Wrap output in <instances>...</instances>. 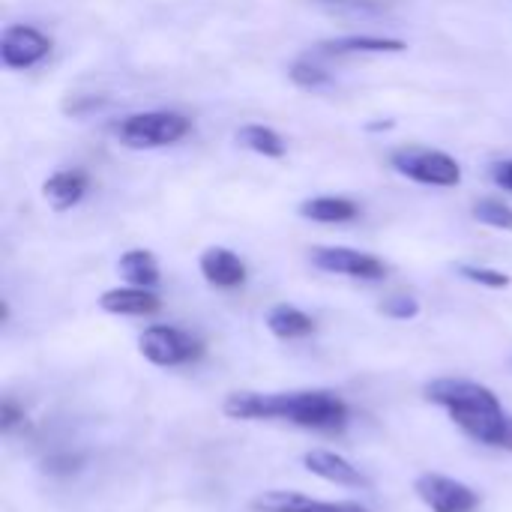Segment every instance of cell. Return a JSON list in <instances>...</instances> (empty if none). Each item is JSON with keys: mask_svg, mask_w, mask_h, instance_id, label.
I'll use <instances>...</instances> for the list:
<instances>
[{"mask_svg": "<svg viewBox=\"0 0 512 512\" xmlns=\"http://www.w3.org/2000/svg\"><path fill=\"white\" fill-rule=\"evenodd\" d=\"M459 276L474 282V285L492 288V291H504V288L512 285L510 273H501V270H492V267H477V264H459Z\"/></svg>", "mask_w": 512, "mask_h": 512, "instance_id": "cell-21", "label": "cell"}, {"mask_svg": "<svg viewBox=\"0 0 512 512\" xmlns=\"http://www.w3.org/2000/svg\"><path fill=\"white\" fill-rule=\"evenodd\" d=\"M321 3H336V6H351V9H378L372 0H321Z\"/></svg>", "mask_w": 512, "mask_h": 512, "instance_id": "cell-26", "label": "cell"}, {"mask_svg": "<svg viewBox=\"0 0 512 512\" xmlns=\"http://www.w3.org/2000/svg\"><path fill=\"white\" fill-rule=\"evenodd\" d=\"M81 465V456H72V453H57V456H48L45 459V474L51 477H69L75 474Z\"/></svg>", "mask_w": 512, "mask_h": 512, "instance_id": "cell-24", "label": "cell"}, {"mask_svg": "<svg viewBox=\"0 0 512 512\" xmlns=\"http://www.w3.org/2000/svg\"><path fill=\"white\" fill-rule=\"evenodd\" d=\"M237 144L246 147V150H252V153H258V156H267V159H282L288 153L282 135L276 129L264 126V123H246V126H240L237 129Z\"/></svg>", "mask_w": 512, "mask_h": 512, "instance_id": "cell-18", "label": "cell"}, {"mask_svg": "<svg viewBox=\"0 0 512 512\" xmlns=\"http://www.w3.org/2000/svg\"><path fill=\"white\" fill-rule=\"evenodd\" d=\"M24 426V408L15 402V399H3V405H0V432L3 435H12L15 429H21Z\"/></svg>", "mask_w": 512, "mask_h": 512, "instance_id": "cell-23", "label": "cell"}, {"mask_svg": "<svg viewBox=\"0 0 512 512\" xmlns=\"http://www.w3.org/2000/svg\"><path fill=\"white\" fill-rule=\"evenodd\" d=\"M192 132V120L177 111H141L114 126V135L129 150H153L183 141Z\"/></svg>", "mask_w": 512, "mask_h": 512, "instance_id": "cell-3", "label": "cell"}, {"mask_svg": "<svg viewBox=\"0 0 512 512\" xmlns=\"http://www.w3.org/2000/svg\"><path fill=\"white\" fill-rule=\"evenodd\" d=\"M99 309L108 312V315H156L162 309V300L159 294H153L150 288H135V285H126V288H111L99 297Z\"/></svg>", "mask_w": 512, "mask_h": 512, "instance_id": "cell-13", "label": "cell"}, {"mask_svg": "<svg viewBox=\"0 0 512 512\" xmlns=\"http://www.w3.org/2000/svg\"><path fill=\"white\" fill-rule=\"evenodd\" d=\"M504 447L512 450V417H510V426H507V438H504Z\"/></svg>", "mask_w": 512, "mask_h": 512, "instance_id": "cell-27", "label": "cell"}, {"mask_svg": "<svg viewBox=\"0 0 512 512\" xmlns=\"http://www.w3.org/2000/svg\"><path fill=\"white\" fill-rule=\"evenodd\" d=\"M222 411L228 420H288L315 432H339L351 417L348 405L333 390L231 393Z\"/></svg>", "mask_w": 512, "mask_h": 512, "instance_id": "cell-1", "label": "cell"}, {"mask_svg": "<svg viewBox=\"0 0 512 512\" xmlns=\"http://www.w3.org/2000/svg\"><path fill=\"white\" fill-rule=\"evenodd\" d=\"M309 258L321 273L363 279V282H381L390 273V267L381 258L360 252V249H345V246H315Z\"/></svg>", "mask_w": 512, "mask_h": 512, "instance_id": "cell-6", "label": "cell"}, {"mask_svg": "<svg viewBox=\"0 0 512 512\" xmlns=\"http://www.w3.org/2000/svg\"><path fill=\"white\" fill-rule=\"evenodd\" d=\"M423 393L432 405L447 408L450 420L468 438L486 447H504L510 417L504 414V405L495 396V390L465 378H438L429 381Z\"/></svg>", "mask_w": 512, "mask_h": 512, "instance_id": "cell-2", "label": "cell"}, {"mask_svg": "<svg viewBox=\"0 0 512 512\" xmlns=\"http://www.w3.org/2000/svg\"><path fill=\"white\" fill-rule=\"evenodd\" d=\"M417 498L432 512H474L480 507V495L444 474H423L414 480Z\"/></svg>", "mask_w": 512, "mask_h": 512, "instance_id": "cell-7", "label": "cell"}, {"mask_svg": "<svg viewBox=\"0 0 512 512\" xmlns=\"http://www.w3.org/2000/svg\"><path fill=\"white\" fill-rule=\"evenodd\" d=\"M300 216L321 222V225H345L354 222L360 216L357 201L351 198H339V195H321V198H309L300 204Z\"/></svg>", "mask_w": 512, "mask_h": 512, "instance_id": "cell-15", "label": "cell"}, {"mask_svg": "<svg viewBox=\"0 0 512 512\" xmlns=\"http://www.w3.org/2000/svg\"><path fill=\"white\" fill-rule=\"evenodd\" d=\"M492 180H495L501 189L512 192V159H504V162H495V165H492Z\"/></svg>", "mask_w": 512, "mask_h": 512, "instance_id": "cell-25", "label": "cell"}, {"mask_svg": "<svg viewBox=\"0 0 512 512\" xmlns=\"http://www.w3.org/2000/svg\"><path fill=\"white\" fill-rule=\"evenodd\" d=\"M198 267H201V276L213 285V288H240L249 276L246 264L240 255H234L231 249H222V246H210L201 252L198 258Z\"/></svg>", "mask_w": 512, "mask_h": 512, "instance_id": "cell-11", "label": "cell"}, {"mask_svg": "<svg viewBox=\"0 0 512 512\" xmlns=\"http://www.w3.org/2000/svg\"><path fill=\"white\" fill-rule=\"evenodd\" d=\"M255 512H372L357 501H318L291 489H270L252 501Z\"/></svg>", "mask_w": 512, "mask_h": 512, "instance_id": "cell-9", "label": "cell"}, {"mask_svg": "<svg viewBox=\"0 0 512 512\" xmlns=\"http://www.w3.org/2000/svg\"><path fill=\"white\" fill-rule=\"evenodd\" d=\"M138 351L147 363H153L159 369H174V366H186V363L198 360L204 354V345L180 327L153 324L141 333Z\"/></svg>", "mask_w": 512, "mask_h": 512, "instance_id": "cell-5", "label": "cell"}, {"mask_svg": "<svg viewBox=\"0 0 512 512\" xmlns=\"http://www.w3.org/2000/svg\"><path fill=\"white\" fill-rule=\"evenodd\" d=\"M87 189H90V174L81 168H60L42 183V195L54 213H66L75 204H81Z\"/></svg>", "mask_w": 512, "mask_h": 512, "instance_id": "cell-12", "label": "cell"}, {"mask_svg": "<svg viewBox=\"0 0 512 512\" xmlns=\"http://www.w3.org/2000/svg\"><path fill=\"white\" fill-rule=\"evenodd\" d=\"M390 165L423 186H438V189H453L462 183V168L459 162L444 153V150H429V147H399L390 153Z\"/></svg>", "mask_w": 512, "mask_h": 512, "instance_id": "cell-4", "label": "cell"}, {"mask_svg": "<svg viewBox=\"0 0 512 512\" xmlns=\"http://www.w3.org/2000/svg\"><path fill=\"white\" fill-rule=\"evenodd\" d=\"M117 273H120L129 285H135V288H156L159 279H162L159 261H156V255L147 252V249H129V252H123L120 261H117Z\"/></svg>", "mask_w": 512, "mask_h": 512, "instance_id": "cell-17", "label": "cell"}, {"mask_svg": "<svg viewBox=\"0 0 512 512\" xmlns=\"http://www.w3.org/2000/svg\"><path fill=\"white\" fill-rule=\"evenodd\" d=\"M318 54H402L408 42L393 36H336L315 45Z\"/></svg>", "mask_w": 512, "mask_h": 512, "instance_id": "cell-14", "label": "cell"}, {"mask_svg": "<svg viewBox=\"0 0 512 512\" xmlns=\"http://www.w3.org/2000/svg\"><path fill=\"white\" fill-rule=\"evenodd\" d=\"M288 78L297 84V87H303V90H318V87H324V84H330L333 78H330V72L321 66V63H315L312 57H300V60H294L291 63V69H288Z\"/></svg>", "mask_w": 512, "mask_h": 512, "instance_id": "cell-20", "label": "cell"}, {"mask_svg": "<svg viewBox=\"0 0 512 512\" xmlns=\"http://www.w3.org/2000/svg\"><path fill=\"white\" fill-rule=\"evenodd\" d=\"M471 213L480 225H489L498 231H512V207L504 204L501 198H480V201H474Z\"/></svg>", "mask_w": 512, "mask_h": 512, "instance_id": "cell-19", "label": "cell"}, {"mask_svg": "<svg viewBox=\"0 0 512 512\" xmlns=\"http://www.w3.org/2000/svg\"><path fill=\"white\" fill-rule=\"evenodd\" d=\"M51 54V39L33 24H9L0 36V63L6 69H33Z\"/></svg>", "mask_w": 512, "mask_h": 512, "instance_id": "cell-8", "label": "cell"}, {"mask_svg": "<svg viewBox=\"0 0 512 512\" xmlns=\"http://www.w3.org/2000/svg\"><path fill=\"white\" fill-rule=\"evenodd\" d=\"M303 468L333 486H342V489H369V480L363 477V471L354 468V462H348L345 456H339L333 450H309L303 456Z\"/></svg>", "mask_w": 512, "mask_h": 512, "instance_id": "cell-10", "label": "cell"}, {"mask_svg": "<svg viewBox=\"0 0 512 512\" xmlns=\"http://www.w3.org/2000/svg\"><path fill=\"white\" fill-rule=\"evenodd\" d=\"M267 330L282 339V342H294V339H306L315 333V321L297 309V306H288V303H279L267 312Z\"/></svg>", "mask_w": 512, "mask_h": 512, "instance_id": "cell-16", "label": "cell"}, {"mask_svg": "<svg viewBox=\"0 0 512 512\" xmlns=\"http://www.w3.org/2000/svg\"><path fill=\"white\" fill-rule=\"evenodd\" d=\"M378 309H381V315H387L393 321H414L420 315V300L411 294H393Z\"/></svg>", "mask_w": 512, "mask_h": 512, "instance_id": "cell-22", "label": "cell"}]
</instances>
